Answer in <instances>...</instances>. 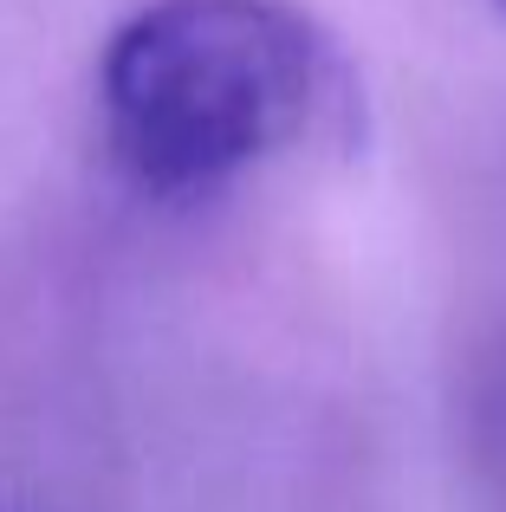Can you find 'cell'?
Here are the masks:
<instances>
[{
    "instance_id": "cell-1",
    "label": "cell",
    "mask_w": 506,
    "mask_h": 512,
    "mask_svg": "<svg viewBox=\"0 0 506 512\" xmlns=\"http://www.w3.org/2000/svg\"><path fill=\"white\" fill-rule=\"evenodd\" d=\"M338 85L331 39L292 0H150L98 65L104 137L156 195L215 188L286 150Z\"/></svg>"
},
{
    "instance_id": "cell-2",
    "label": "cell",
    "mask_w": 506,
    "mask_h": 512,
    "mask_svg": "<svg viewBox=\"0 0 506 512\" xmlns=\"http://www.w3.org/2000/svg\"><path fill=\"white\" fill-rule=\"evenodd\" d=\"M494 7H500V20H506V0H494Z\"/></svg>"
}]
</instances>
